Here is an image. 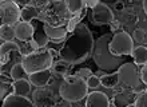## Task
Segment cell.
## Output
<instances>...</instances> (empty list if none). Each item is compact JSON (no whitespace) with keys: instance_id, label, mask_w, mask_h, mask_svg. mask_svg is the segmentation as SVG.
Wrapping results in <instances>:
<instances>
[{"instance_id":"obj_18","label":"cell","mask_w":147,"mask_h":107,"mask_svg":"<svg viewBox=\"0 0 147 107\" xmlns=\"http://www.w3.org/2000/svg\"><path fill=\"white\" fill-rule=\"evenodd\" d=\"M44 30H46L47 36L50 38L52 42H60L67 36V27H51L48 24L44 23Z\"/></svg>"},{"instance_id":"obj_17","label":"cell","mask_w":147,"mask_h":107,"mask_svg":"<svg viewBox=\"0 0 147 107\" xmlns=\"http://www.w3.org/2000/svg\"><path fill=\"white\" fill-rule=\"evenodd\" d=\"M3 107H35V104L27 96H19L11 94L5 99H3Z\"/></svg>"},{"instance_id":"obj_36","label":"cell","mask_w":147,"mask_h":107,"mask_svg":"<svg viewBox=\"0 0 147 107\" xmlns=\"http://www.w3.org/2000/svg\"><path fill=\"white\" fill-rule=\"evenodd\" d=\"M106 74H107V72H105V71H102V70H99V71H98V72H95V75H96V77L99 78V79H102V78L105 77Z\"/></svg>"},{"instance_id":"obj_15","label":"cell","mask_w":147,"mask_h":107,"mask_svg":"<svg viewBox=\"0 0 147 107\" xmlns=\"http://www.w3.org/2000/svg\"><path fill=\"white\" fill-rule=\"evenodd\" d=\"M13 28H15L16 38L19 39V40H22V42L32 40V38H34V32H35V28H34V24L32 23L19 22Z\"/></svg>"},{"instance_id":"obj_37","label":"cell","mask_w":147,"mask_h":107,"mask_svg":"<svg viewBox=\"0 0 147 107\" xmlns=\"http://www.w3.org/2000/svg\"><path fill=\"white\" fill-rule=\"evenodd\" d=\"M143 11H144V14L147 15V0H144L143 1Z\"/></svg>"},{"instance_id":"obj_13","label":"cell","mask_w":147,"mask_h":107,"mask_svg":"<svg viewBox=\"0 0 147 107\" xmlns=\"http://www.w3.org/2000/svg\"><path fill=\"white\" fill-rule=\"evenodd\" d=\"M34 28H35V32H34V38L31 40V46L35 50H42L51 40L47 36L46 30H44V23H43L42 20H36L35 23H34Z\"/></svg>"},{"instance_id":"obj_1","label":"cell","mask_w":147,"mask_h":107,"mask_svg":"<svg viewBox=\"0 0 147 107\" xmlns=\"http://www.w3.org/2000/svg\"><path fill=\"white\" fill-rule=\"evenodd\" d=\"M94 46L95 40L92 32L84 23H80L63 42L59 50V58L72 66L80 64L92 55Z\"/></svg>"},{"instance_id":"obj_32","label":"cell","mask_w":147,"mask_h":107,"mask_svg":"<svg viewBox=\"0 0 147 107\" xmlns=\"http://www.w3.org/2000/svg\"><path fill=\"white\" fill-rule=\"evenodd\" d=\"M140 79L143 82V84L147 86V64H144L142 68H140Z\"/></svg>"},{"instance_id":"obj_31","label":"cell","mask_w":147,"mask_h":107,"mask_svg":"<svg viewBox=\"0 0 147 107\" xmlns=\"http://www.w3.org/2000/svg\"><path fill=\"white\" fill-rule=\"evenodd\" d=\"M87 86H88V88H98L102 86V82H100V79L94 74L92 77L87 80Z\"/></svg>"},{"instance_id":"obj_35","label":"cell","mask_w":147,"mask_h":107,"mask_svg":"<svg viewBox=\"0 0 147 107\" xmlns=\"http://www.w3.org/2000/svg\"><path fill=\"white\" fill-rule=\"evenodd\" d=\"M99 3H100V1H98V0H88V1H86V5L88 8H91V9H94Z\"/></svg>"},{"instance_id":"obj_19","label":"cell","mask_w":147,"mask_h":107,"mask_svg":"<svg viewBox=\"0 0 147 107\" xmlns=\"http://www.w3.org/2000/svg\"><path fill=\"white\" fill-rule=\"evenodd\" d=\"M72 67V64H70L68 62L63 60V59H58V60L54 62V66H52V74L54 77H58V78H66L70 68Z\"/></svg>"},{"instance_id":"obj_38","label":"cell","mask_w":147,"mask_h":107,"mask_svg":"<svg viewBox=\"0 0 147 107\" xmlns=\"http://www.w3.org/2000/svg\"><path fill=\"white\" fill-rule=\"evenodd\" d=\"M112 107H115V106H114V104H112Z\"/></svg>"},{"instance_id":"obj_26","label":"cell","mask_w":147,"mask_h":107,"mask_svg":"<svg viewBox=\"0 0 147 107\" xmlns=\"http://www.w3.org/2000/svg\"><path fill=\"white\" fill-rule=\"evenodd\" d=\"M102 86L106 88H116L119 86V74L118 72H111L106 74L105 77L100 79Z\"/></svg>"},{"instance_id":"obj_34","label":"cell","mask_w":147,"mask_h":107,"mask_svg":"<svg viewBox=\"0 0 147 107\" xmlns=\"http://www.w3.org/2000/svg\"><path fill=\"white\" fill-rule=\"evenodd\" d=\"M119 27H120L119 20H114V22L110 24V30H111V32H116V31L119 30Z\"/></svg>"},{"instance_id":"obj_21","label":"cell","mask_w":147,"mask_h":107,"mask_svg":"<svg viewBox=\"0 0 147 107\" xmlns=\"http://www.w3.org/2000/svg\"><path fill=\"white\" fill-rule=\"evenodd\" d=\"M39 16H40V11H38V8L32 4L22 8V20L26 23H31L32 20H38Z\"/></svg>"},{"instance_id":"obj_9","label":"cell","mask_w":147,"mask_h":107,"mask_svg":"<svg viewBox=\"0 0 147 107\" xmlns=\"http://www.w3.org/2000/svg\"><path fill=\"white\" fill-rule=\"evenodd\" d=\"M0 18L1 24L15 27L22 19V8L16 1L3 0L0 3Z\"/></svg>"},{"instance_id":"obj_3","label":"cell","mask_w":147,"mask_h":107,"mask_svg":"<svg viewBox=\"0 0 147 107\" xmlns=\"http://www.w3.org/2000/svg\"><path fill=\"white\" fill-rule=\"evenodd\" d=\"M59 94L60 98L66 102H79L83 98H87L88 95V86L87 82L82 78L74 75H67L66 78H63L62 83L59 86Z\"/></svg>"},{"instance_id":"obj_8","label":"cell","mask_w":147,"mask_h":107,"mask_svg":"<svg viewBox=\"0 0 147 107\" xmlns=\"http://www.w3.org/2000/svg\"><path fill=\"white\" fill-rule=\"evenodd\" d=\"M134 39L130 36L126 31H119L112 35V39L110 42V51L114 56L123 58L131 55L134 51Z\"/></svg>"},{"instance_id":"obj_16","label":"cell","mask_w":147,"mask_h":107,"mask_svg":"<svg viewBox=\"0 0 147 107\" xmlns=\"http://www.w3.org/2000/svg\"><path fill=\"white\" fill-rule=\"evenodd\" d=\"M52 77H54L52 70H44V71H39V72L30 75V82L36 88H44L47 84L50 83Z\"/></svg>"},{"instance_id":"obj_22","label":"cell","mask_w":147,"mask_h":107,"mask_svg":"<svg viewBox=\"0 0 147 107\" xmlns=\"http://www.w3.org/2000/svg\"><path fill=\"white\" fill-rule=\"evenodd\" d=\"M131 56L134 58V62H135L136 66H142L147 64V47L144 46H139L135 47L134 51H132Z\"/></svg>"},{"instance_id":"obj_20","label":"cell","mask_w":147,"mask_h":107,"mask_svg":"<svg viewBox=\"0 0 147 107\" xmlns=\"http://www.w3.org/2000/svg\"><path fill=\"white\" fill-rule=\"evenodd\" d=\"M13 86V94L19 96H27L31 91V82L27 79H22V80H16L12 83Z\"/></svg>"},{"instance_id":"obj_25","label":"cell","mask_w":147,"mask_h":107,"mask_svg":"<svg viewBox=\"0 0 147 107\" xmlns=\"http://www.w3.org/2000/svg\"><path fill=\"white\" fill-rule=\"evenodd\" d=\"M9 77H11L12 82H16V80H22V79H27L30 80V75L27 74V71L24 70L23 64L19 63V64L13 66V68L9 71Z\"/></svg>"},{"instance_id":"obj_28","label":"cell","mask_w":147,"mask_h":107,"mask_svg":"<svg viewBox=\"0 0 147 107\" xmlns=\"http://www.w3.org/2000/svg\"><path fill=\"white\" fill-rule=\"evenodd\" d=\"M135 107H147V88L140 94H138V98L135 100Z\"/></svg>"},{"instance_id":"obj_24","label":"cell","mask_w":147,"mask_h":107,"mask_svg":"<svg viewBox=\"0 0 147 107\" xmlns=\"http://www.w3.org/2000/svg\"><path fill=\"white\" fill-rule=\"evenodd\" d=\"M66 4L68 11L71 12V15H78V14L83 12L84 9H87L84 0H66Z\"/></svg>"},{"instance_id":"obj_39","label":"cell","mask_w":147,"mask_h":107,"mask_svg":"<svg viewBox=\"0 0 147 107\" xmlns=\"http://www.w3.org/2000/svg\"><path fill=\"white\" fill-rule=\"evenodd\" d=\"M132 107H135V106H132Z\"/></svg>"},{"instance_id":"obj_33","label":"cell","mask_w":147,"mask_h":107,"mask_svg":"<svg viewBox=\"0 0 147 107\" xmlns=\"http://www.w3.org/2000/svg\"><path fill=\"white\" fill-rule=\"evenodd\" d=\"M114 9H115V11H119L120 14H122V12L126 9V8H124V3L123 1H116V3L114 4Z\"/></svg>"},{"instance_id":"obj_2","label":"cell","mask_w":147,"mask_h":107,"mask_svg":"<svg viewBox=\"0 0 147 107\" xmlns=\"http://www.w3.org/2000/svg\"><path fill=\"white\" fill-rule=\"evenodd\" d=\"M112 35L114 34L109 32V34L100 36L98 40H95V46H94L92 51V59L95 64L98 66V68L107 74L118 72L120 66L124 64L123 58L114 56L110 51V42L112 39Z\"/></svg>"},{"instance_id":"obj_6","label":"cell","mask_w":147,"mask_h":107,"mask_svg":"<svg viewBox=\"0 0 147 107\" xmlns=\"http://www.w3.org/2000/svg\"><path fill=\"white\" fill-rule=\"evenodd\" d=\"M119 74V86L118 87L123 88V90H132L135 92L144 91L142 87V79H140V71L138 70V66L131 62H126L124 64L120 66L118 70Z\"/></svg>"},{"instance_id":"obj_30","label":"cell","mask_w":147,"mask_h":107,"mask_svg":"<svg viewBox=\"0 0 147 107\" xmlns=\"http://www.w3.org/2000/svg\"><path fill=\"white\" fill-rule=\"evenodd\" d=\"M146 38V31L142 30V28H136L134 32H132V39H135L138 43H142Z\"/></svg>"},{"instance_id":"obj_14","label":"cell","mask_w":147,"mask_h":107,"mask_svg":"<svg viewBox=\"0 0 147 107\" xmlns=\"http://www.w3.org/2000/svg\"><path fill=\"white\" fill-rule=\"evenodd\" d=\"M86 107H110V99L105 92L92 91L87 95Z\"/></svg>"},{"instance_id":"obj_23","label":"cell","mask_w":147,"mask_h":107,"mask_svg":"<svg viewBox=\"0 0 147 107\" xmlns=\"http://www.w3.org/2000/svg\"><path fill=\"white\" fill-rule=\"evenodd\" d=\"M138 15H136L135 12L132 11V9H124L122 14H120V24H123V26H127V27H131V26H135L138 23Z\"/></svg>"},{"instance_id":"obj_11","label":"cell","mask_w":147,"mask_h":107,"mask_svg":"<svg viewBox=\"0 0 147 107\" xmlns=\"http://www.w3.org/2000/svg\"><path fill=\"white\" fill-rule=\"evenodd\" d=\"M32 102L35 107H56V98L48 88H36L32 94Z\"/></svg>"},{"instance_id":"obj_5","label":"cell","mask_w":147,"mask_h":107,"mask_svg":"<svg viewBox=\"0 0 147 107\" xmlns=\"http://www.w3.org/2000/svg\"><path fill=\"white\" fill-rule=\"evenodd\" d=\"M54 56L48 48H42V50H35L32 52H28L23 56L24 70L27 71L28 75H32L39 71L44 70H51L54 66Z\"/></svg>"},{"instance_id":"obj_29","label":"cell","mask_w":147,"mask_h":107,"mask_svg":"<svg viewBox=\"0 0 147 107\" xmlns=\"http://www.w3.org/2000/svg\"><path fill=\"white\" fill-rule=\"evenodd\" d=\"M75 75H76V77H79V78H82V79H84L86 82H87L90 78L92 77L94 74H92V71H91L90 68H82V70H79V71H76V72H75Z\"/></svg>"},{"instance_id":"obj_27","label":"cell","mask_w":147,"mask_h":107,"mask_svg":"<svg viewBox=\"0 0 147 107\" xmlns=\"http://www.w3.org/2000/svg\"><path fill=\"white\" fill-rule=\"evenodd\" d=\"M0 36H1V40H3V42H13V39L16 38L15 28L11 26H4V24H1Z\"/></svg>"},{"instance_id":"obj_7","label":"cell","mask_w":147,"mask_h":107,"mask_svg":"<svg viewBox=\"0 0 147 107\" xmlns=\"http://www.w3.org/2000/svg\"><path fill=\"white\" fill-rule=\"evenodd\" d=\"M23 52L16 42H3L0 47V59H1V74H4L5 68L11 71L13 66L23 62Z\"/></svg>"},{"instance_id":"obj_10","label":"cell","mask_w":147,"mask_h":107,"mask_svg":"<svg viewBox=\"0 0 147 107\" xmlns=\"http://www.w3.org/2000/svg\"><path fill=\"white\" fill-rule=\"evenodd\" d=\"M90 19H91V23L95 26H103V24H111L115 20V18L111 8L100 1L94 9H91Z\"/></svg>"},{"instance_id":"obj_12","label":"cell","mask_w":147,"mask_h":107,"mask_svg":"<svg viewBox=\"0 0 147 107\" xmlns=\"http://www.w3.org/2000/svg\"><path fill=\"white\" fill-rule=\"evenodd\" d=\"M136 98H138V94L135 91L116 87V92L112 98V104L115 107H132L135 106Z\"/></svg>"},{"instance_id":"obj_4","label":"cell","mask_w":147,"mask_h":107,"mask_svg":"<svg viewBox=\"0 0 147 107\" xmlns=\"http://www.w3.org/2000/svg\"><path fill=\"white\" fill-rule=\"evenodd\" d=\"M71 18L72 15L67 8L66 1H51L46 9L40 11L38 20L51 27H67Z\"/></svg>"}]
</instances>
